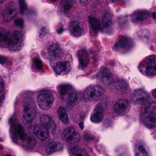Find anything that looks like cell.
Instances as JSON below:
<instances>
[{
	"instance_id": "6da1fadb",
	"label": "cell",
	"mask_w": 156,
	"mask_h": 156,
	"mask_svg": "<svg viewBox=\"0 0 156 156\" xmlns=\"http://www.w3.org/2000/svg\"><path fill=\"white\" fill-rule=\"evenodd\" d=\"M141 120L143 124L149 129L155 127L156 122V109L155 104L154 102H149L143 106L141 114Z\"/></svg>"
},
{
	"instance_id": "7a4b0ae2",
	"label": "cell",
	"mask_w": 156,
	"mask_h": 156,
	"mask_svg": "<svg viewBox=\"0 0 156 156\" xmlns=\"http://www.w3.org/2000/svg\"><path fill=\"white\" fill-rule=\"evenodd\" d=\"M105 94V90L100 85H91L85 90L83 99L86 102H93L99 100Z\"/></svg>"
},
{
	"instance_id": "3957f363",
	"label": "cell",
	"mask_w": 156,
	"mask_h": 156,
	"mask_svg": "<svg viewBox=\"0 0 156 156\" xmlns=\"http://www.w3.org/2000/svg\"><path fill=\"white\" fill-rule=\"evenodd\" d=\"M8 47L11 50L17 51L22 47L23 35L19 30H14L9 34L7 39Z\"/></svg>"
},
{
	"instance_id": "277c9868",
	"label": "cell",
	"mask_w": 156,
	"mask_h": 156,
	"mask_svg": "<svg viewBox=\"0 0 156 156\" xmlns=\"http://www.w3.org/2000/svg\"><path fill=\"white\" fill-rule=\"evenodd\" d=\"M36 115V105L31 98H27L24 101L23 117L27 123H31Z\"/></svg>"
},
{
	"instance_id": "5b68a950",
	"label": "cell",
	"mask_w": 156,
	"mask_h": 156,
	"mask_svg": "<svg viewBox=\"0 0 156 156\" xmlns=\"http://www.w3.org/2000/svg\"><path fill=\"white\" fill-rule=\"evenodd\" d=\"M140 70L143 73L149 76H154L156 74V62L155 56H149L143 61L140 66Z\"/></svg>"
},
{
	"instance_id": "8992f818",
	"label": "cell",
	"mask_w": 156,
	"mask_h": 156,
	"mask_svg": "<svg viewBox=\"0 0 156 156\" xmlns=\"http://www.w3.org/2000/svg\"><path fill=\"white\" fill-rule=\"evenodd\" d=\"M54 101V97L50 92H42L38 95L37 104L40 108L44 111L50 109Z\"/></svg>"
},
{
	"instance_id": "52a82bcc",
	"label": "cell",
	"mask_w": 156,
	"mask_h": 156,
	"mask_svg": "<svg viewBox=\"0 0 156 156\" xmlns=\"http://www.w3.org/2000/svg\"><path fill=\"white\" fill-rule=\"evenodd\" d=\"M131 99H132L133 104L137 105H142V106H144L150 102L149 94L146 91L142 89L136 90L133 93Z\"/></svg>"
},
{
	"instance_id": "ba28073f",
	"label": "cell",
	"mask_w": 156,
	"mask_h": 156,
	"mask_svg": "<svg viewBox=\"0 0 156 156\" xmlns=\"http://www.w3.org/2000/svg\"><path fill=\"white\" fill-rule=\"evenodd\" d=\"M133 41L128 37H120L114 46V50L120 53H126L132 49Z\"/></svg>"
},
{
	"instance_id": "9c48e42d",
	"label": "cell",
	"mask_w": 156,
	"mask_h": 156,
	"mask_svg": "<svg viewBox=\"0 0 156 156\" xmlns=\"http://www.w3.org/2000/svg\"><path fill=\"white\" fill-rule=\"evenodd\" d=\"M62 138L69 143H76L80 140V135L74 127H67L62 133Z\"/></svg>"
},
{
	"instance_id": "30bf717a",
	"label": "cell",
	"mask_w": 156,
	"mask_h": 156,
	"mask_svg": "<svg viewBox=\"0 0 156 156\" xmlns=\"http://www.w3.org/2000/svg\"><path fill=\"white\" fill-rule=\"evenodd\" d=\"M17 15L16 5L14 2H11L6 6L3 12V18L5 21H10L15 18Z\"/></svg>"
},
{
	"instance_id": "8fae6325",
	"label": "cell",
	"mask_w": 156,
	"mask_h": 156,
	"mask_svg": "<svg viewBox=\"0 0 156 156\" xmlns=\"http://www.w3.org/2000/svg\"><path fill=\"white\" fill-rule=\"evenodd\" d=\"M34 133L37 139L41 141H45L50 138L49 130L42 124L37 125L34 129Z\"/></svg>"
},
{
	"instance_id": "7c38bea8",
	"label": "cell",
	"mask_w": 156,
	"mask_h": 156,
	"mask_svg": "<svg viewBox=\"0 0 156 156\" xmlns=\"http://www.w3.org/2000/svg\"><path fill=\"white\" fill-rule=\"evenodd\" d=\"M48 56L51 60H56L62 57V50L58 44H53L49 47Z\"/></svg>"
},
{
	"instance_id": "4fadbf2b",
	"label": "cell",
	"mask_w": 156,
	"mask_h": 156,
	"mask_svg": "<svg viewBox=\"0 0 156 156\" xmlns=\"http://www.w3.org/2000/svg\"><path fill=\"white\" fill-rule=\"evenodd\" d=\"M149 16V12L146 10H137L133 12L132 15V21L133 22L136 24H140V23L144 22L147 20Z\"/></svg>"
},
{
	"instance_id": "5bb4252c",
	"label": "cell",
	"mask_w": 156,
	"mask_h": 156,
	"mask_svg": "<svg viewBox=\"0 0 156 156\" xmlns=\"http://www.w3.org/2000/svg\"><path fill=\"white\" fill-rule=\"evenodd\" d=\"M54 71L58 75H65L71 70V65L68 61H61L54 66Z\"/></svg>"
},
{
	"instance_id": "9a60e30c",
	"label": "cell",
	"mask_w": 156,
	"mask_h": 156,
	"mask_svg": "<svg viewBox=\"0 0 156 156\" xmlns=\"http://www.w3.org/2000/svg\"><path fill=\"white\" fill-rule=\"evenodd\" d=\"M40 120H41V124L44 125L48 129L49 132H50L51 133H55L56 129V126L54 120L51 117L47 115H42L41 118H40Z\"/></svg>"
},
{
	"instance_id": "2e32d148",
	"label": "cell",
	"mask_w": 156,
	"mask_h": 156,
	"mask_svg": "<svg viewBox=\"0 0 156 156\" xmlns=\"http://www.w3.org/2000/svg\"><path fill=\"white\" fill-rule=\"evenodd\" d=\"M113 25V19L112 15L109 13V12H106L104 14L103 17H102L101 24V30H103V31L108 32L111 30Z\"/></svg>"
},
{
	"instance_id": "e0dca14e",
	"label": "cell",
	"mask_w": 156,
	"mask_h": 156,
	"mask_svg": "<svg viewBox=\"0 0 156 156\" xmlns=\"http://www.w3.org/2000/svg\"><path fill=\"white\" fill-rule=\"evenodd\" d=\"M128 106H129V103H128L127 100H126V99H120L114 105L113 109H114V113L116 114L122 115V114H123L126 112L128 108Z\"/></svg>"
},
{
	"instance_id": "ac0fdd59",
	"label": "cell",
	"mask_w": 156,
	"mask_h": 156,
	"mask_svg": "<svg viewBox=\"0 0 156 156\" xmlns=\"http://www.w3.org/2000/svg\"><path fill=\"white\" fill-rule=\"evenodd\" d=\"M104 119V108L101 104H98L94 108L91 116V122L95 123H99Z\"/></svg>"
},
{
	"instance_id": "d6986e66",
	"label": "cell",
	"mask_w": 156,
	"mask_h": 156,
	"mask_svg": "<svg viewBox=\"0 0 156 156\" xmlns=\"http://www.w3.org/2000/svg\"><path fill=\"white\" fill-rule=\"evenodd\" d=\"M69 29L72 34L74 37H80L82 35L84 31V28L82 24L80 22L76 21H73L69 24Z\"/></svg>"
},
{
	"instance_id": "ffe728a7",
	"label": "cell",
	"mask_w": 156,
	"mask_h": 156,
	"mask_svg": "<svg viewBox=\"0 0 156 156\" xmlns=\"http://www.w3.org/2000/svg\"><path fill=\"white\" fill-rule=\"evenodd\" d=\"M100 78L102 83L107 85H110L111 83H113V80H114L111 70L107 67H103L101 69Z\"/></svg>"
},
{
	"instance_id": "44dd1931",
	"label": "cell",
	"mask_w": 156,
	"mask_h": 156,
	"mask_svg": "<svg viewBox=\"0 0 156 156\" xmlns=\"http://www.w3.org/2000/svg\"><path fill=\"white\" fill-rule=\"evenodd\" d=\"M78 58H79V66H80V68H86L90 61L88 52L86 50H85V49H82V50H79V52H78Z\"/></svg>"
},
{
	"instance_id": "7402d4cb",
	"label": "cell",
	"mask_w": 156,
	"mask_h": 156,
	"mask_svg": "<svg viewBox=\"0 0 156 156\" xmlns=\"http://www.w3.org/2000/svg\"><path fill=\"white\" fill-rule=\"evenodd\" d=\"M62 148H63V146L59 142H52L49 143L46 147V152L47 155H51L54 152L62 150Z\"/></svg>"
},
{
	"instance_id": "603a6c76",
	"label": "cell",
	"mask_w": 156,
	"mask_h": 156,
	"mask_svg": "<svg viewBox=\"0 0 156 156\" xmlns=\"http://www.w3.org/2000/svg\"><path fill=\"white\" fill-rule=\"evenodd\" d=\"M135 155L136 156H148L147 149H146L145 143L142 141H138L135 146Z\"/></svg>"
},
{
	"instance_id": "cb8c5ba5",
	"label": "cell",
	"mask_w": 156,
	"mask_h": 156,
	"mask_svg": "<svg viewBox=\"0 0 156 156\" xmlns=\"http://www.w3.org/2000/svg\"><path fill=\"white\" fill-rule=\"evenodd\" d=\"M69 154L73 156H78V155H85L88 156V153L87 152V151L85 150L83 148L80 147V146H71V147L69 148Z\"/></svg>"
},
{
	"instance_id": "d4e9b609",
	"label": "cell",
	"mask_w": 156,
	"mask_h": 156,
	"mask_svg": "<svg viewBox=\"0 0 156 156\" xmlns=\"http://www.w3.org/2000/svg\"><path fill=\"white\" fill-rule=\"evenodd\" d=\"M78 93L76 91H72L66 97V104L69 108H73L78 102Z\"/></svg>"
},
{
	"instance_id": "484cf974",
	"label": "cell",
	"mask_w": 156,
	"mask_h": 156,
	"mask_svg": "<svg viewBox=\"0 0 156 156\" xmlns=\"http://www.w3.org/2000/svg\"><path fill=\"white\" fill-rule=\"evenodd\" d=\"M115 88L117 91L123 93V94H125L129 91V85H128L127 82L123 79H120V80L116 82Z\"/></svg>"
},
{
	"instance_id": "4316f807",
	"label": "cell",
	"mask_w": 156,
	"mask_h": 156,
	"mask_svg": "<svg viewBox=\"0 0 156 156\" xmlns=\"http://www.w3.org/2000/svg\"><path fill=\"white\" fill-rule=\"evenodd\" d=\"M58 89H59L60 95L62 98H65L67 97L69 95V94L73 91V87L70 85H68V84H63V85H59L58 87Z\"/></svg>"
},
{
	"instance_id": "83f0119b",
	"label": "cell",
	"mask_w": 156,
	"mask_h": 156,
	"mask_svg": "<svg viewBox=\"0 0 156 156\" xmlns=\"http://www.w3.org/2000/svg\"><path fill=\"white\" fill-rule=\"evenodd\" d=\"M57 114L59 119H60V120L62 123H65V124H67L69 123L68 114H67V111L65 108H63V107H59L57 110Z\"/></svg>"
},
{
	"instance_id": "f1b7e54d",
	"label": "cell",
	"mask_w": 156,
	"mask_h": 156,
	"mask_svg": "<svg viewBox=\"0 0 156 156\" xmlns=\"http://www.w3.org/2000/svg\"><path fill=\"white\" fill-rule=\"evenodd\" d=\"M73 6V0H62L61 2V10L64 14H67L70 12Z\"/></svg>"
},
{
	"instance_id": "f546056e",
	"label": "cell",
	"mask_w": 156,
	"mask_h": 156,
	"mask_svg": "<svg viewBox=\"0 0 156 156\" xmlns=\"http://www.w3.org/2000/svg\"><path fill=\"white\" fill-rule=\"evenodd\" d=\"M88 21H89L90 24H91V27L94 31H98L101 30V22L97 18L93 16L88 17Z\"/></svg>"
},
{
	"instance_id": "4dcf8cb0",
	"label": "cell",
	"mask_w": 156,
	"mask_h": 156,
	"mask_svg": "<svg viewBox=\"0 0 156 156\" xmlns=\"http://www.w3.org/2000/svg\"><path fill=\"white\" fill-rule=\"evenodd\" d=\"M15 130H16L17 134H18V136L20 137L21 140H26L27 139V135H26L25 132H24V129L21 124H18V126L15 128Z\"/></svg>"
},
{
	"instance_id": "1f68e13d",
	"label": "cell",
	"mask_w": 156,
	"mask_h": 156,
	"mask_svg": "<svg viewBox=\"0 0 156 156\" xmlns=\"http://www.w3.org/2000/svg\"><path fill=\"white\" fill-rule=\"evenodd\" d=\"M9 34V31L7 30L4 28H0V43L7 41Z\"/></svg>"
},
{
	"instance_id": "d6a6232c",
	"label": "cell",
	"mask_w": 156,
	"mask_h": 156,
	"mask_svg": "<svg viewBox=\"0 0 156 156\" xmlns=\"http://www.w3.org/2000/svg\"><path fill=\"white\" fill-rule=\"evenodd\" d=\"M33 62L34 64V66L37 68V69L40 70V71H41V70H43V69H44V65H43L42 61H41L39 58H34Z\"/></svg>"
},
{
	"instance_id": "836d02e7",
	"label": "cell",
	"mask_w": 156,
	"mask_h": 156,
	"mask_svg": "<svg viewBox=\"0 0 156 156\" xmlns=\"http://www.w3.org/2000/svg\"><path fill=\"white\" fill-rule=\"evenodd\" d=\"M18 3H19L20 12L21 14H24L27 11V4H26L25 1L24 0H18Z\"/></svg>"
},
{
	"instance_id": "e575fe53",
	"label": "cell",
	"mask_w": 156,
	"mask_h": 156,
	"mask_svg": "<svg viewBox=\"0 0 156 156\" xmlns=\"http://www.w3.org/2000/svg\"><path fill=\"white\" fill-rule=\"evenodd\" d=\"M15 25L18 26V27H22L23 26H24V21H23V19H21V18H18V19L15 20Z\"/></svg>"
},
{
	"instance_id": "d590c367",
	"label": "cell",
	"mask_w": 156,
	"mask_h": 156,
	"mask_svg": "<svg viewBox=\"0 0 156 156\" xmlns=\"http://www.w3.org/2000/svg\"><path fill=\"white\" fill-rule=\"evenodd\" d=\"M4 90V81L0 77V93Z\"/></svg>"
},
{
	"instance_id": "8d00e7d4",
	"label": "cell",
	"mask_w": 156,
	"mask_h": 156,
	"mask_svg": "<svg viewBox=\"0 0 156 156\" xmlns=\"http://www.w3.org/2000/svg\"><path fill=\"white\" fill-rule=\"evenodd\" d=\"M91 1V0H79V2H80L82 5H84L88 4V3H89Z\"/></svg>"
},
{
	"instance_id": "74e56055",
	"label": "cell",
	"mask_w": 156,
	"mask_h": 156,
	"mask_svg": "<svg viewBox=\"0 0 156 156\" xmlns=\"http://www.w3.org/2000/svg\"><path fill=\"white\" fill-rule=\"evenodd\" d=\"M6 61H7V59H6V58L5 57V56H0V63L4 64V63H5Z\"/></svg>"
},
{
	"instance_id": "f35d334b",
	"label": "cell",
	"mask_w": 156,
	"mask_h": 156,
	"mask_svg": "<svg viewBox=\"0 0 156 156\" xmlns=\"http://www.w3.org/2000/svg\"><path fill=\"white\" fill-rule=\"evenodd\" d=\"M85 140H88V141H90V140H93V138H94V136H92L91 134H86V135L85 136Z\"/></svg>"
},
{
	"instance_id": "ab89813d",
	"label": "cell",
	"mask_w": 156,
	"mask_h": 156,
	"mask_svg": "<svg viewBox=\"0 0 156 156\" xmlns=\"http://www.w3.org/2000/svg\"><path fill=\"white\" fill-rule=\"evenodd\" d=\"M155 90H153V91H152V96H153V97H154V98H155Z\"/></svg>"
},
{
	"instance_id": "60d3db41",
	"label": "cell",
	"mask_w": 156,
	"mask_h": 156,
	"mask_svg": "<svg viewBox=\"0 0 156 156\" xmlns=\"http://www.w3.org/2000/svg\"><path fill=\"white\" fill-rule=\"evenodd\" d=\"M152 17H153V18L155 19V18H156V13H155V12H153V13H152Z\"/></svg>"
},
{
	"instance_id": "b9f144b4",
	"label": "cell",
	"mask_w": 156,
	"mask_h": 156,
	"mask_svg": "<svg viewBox=\"0 0 156 156\" xmlns=\"http://www.w3.org/2000/svg\"><path fill=\"white\" fill-rule=\"evenodd\" d=\"M5 1V0H0V5H1L2 3H3V2H4Z\"/></svg>"
},
{
	"instance_id": "7bdbcfd3",
	"label": "cell",
	"mask_w": 156,
	"mask_h": 156,
	"mask_svg": "<svg viewBox=\"0 0 156 156\" xmlns=\"http://www.w3.org/2000/svg\"><path fill=\"white\" fill-rule=\"evenodd\" d=\"M50 1H51V2H56V0H50Z\"/></svg>"
},
{
	"instance_id": "ee69618b",
	"label": "cell",
	"mask_w": 156,
	"mask_h": 156,
	"mask_svg": "<svg viewBox=\"0 0 156 156\" xmlns=\"http://www.w3.org/2000/svg\"><path fill=\"white\" fill-rule=\"evenodd\" d=\"M111 1H112V2H115L116 0H111Z\"/></svg>"
}]
</instances>
